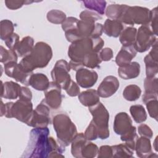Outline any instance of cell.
<instances>
[{"instance_id": "cell-1", "label": "cell", "mask_w": 158, "mask_h": 158, "mask_svg": "<svg viewBox=\"0 0 158 158\" xmlns=\"http://www.w3.org/2000/svg\"><path fill=\"white\" fill-rule=\"evenodd\" d=\"M48 127L35 128L30 133L27 146L22 155L23 157H64L62 153L65 147L58 144L56 140L49 136Z\"/></svg>"}, {"instance_id": "cell-2", "label": "cell", "mask_w": 158, "mask_h": 158, "mask_svg": "<svg viewBox=\"0 0 158 158\" xmlns=\"http://www.w3.org/2000/svg\"><path fill=\"white\" fill-rule=\"evenodd\" d=\"M52 57L51 47L44 42L40 41L35 44L31 52L23 57L19 64L27 72L33 73L37 68L46 67Z\"/></svg>"}, {"instance_id": "cell-3", "label": "cell", "mask_w": 158, "mask_h": 158, "mask_svg": "<svg viewBox=\"0 0 158 158\" xmlns=\"http://www.w3.org/2000/svg\"><path fill=\"white\" fill-rule=\"evenodd\" d=\"M104 41L99 38H86L72 43L69 47L68 56L70 60L81 62L87 54L92 52H99L104 46Z\"/></svg>"}, {"instance_id": "cell-4", "label": "cell", "mask_w": 158, "mask_h": 158, "mask_svg": "<svg viewBox=\"0 0 158 158\" xmlns=\"http://www.w3.org/2000/svg\"><path fill=\"white\" fill-rule=\"evenodd\" d=\"M52 124L59 143L62 146H68L77 134L75 125L64 113L58 114L54 116Z\"/></svg>"}, {"instance_id": "cell-5", "label": "cell", "mask_w": 158, "mask_h": 158, "mask_svg": "<svg viewBox=\"0 0 158 158\" xmlns=\"http://www.w3.org/2000/svg\"><path fill=\"white\" fill-rule=\"evenodd\" d=\"M5 117L15 118L27 124L30 120L33 110V104L31 101L19 99L15 102H7L5 104Z\"/></svg>"}, {"instance_id": "cell-6", "label": "cell", "mask_w": 158, "mask_h": 158, "mask_svg": "<svg viewBox=\"0 0 158 158\" xmlns=\"http://www.w3.org/2000/svg\"><path fill=\"white\" fill-rule=\"evenodd\" d=\"M89 110L93 116L91 120L98 129V138L106 139L109 136V114L105 106L100 102L89 107Z\"/></svg>"}, {"instance_id": "cell-7", "label": "cell", "mask_w": 158, "mask_h": 158, "mask_svg": "<svg viewBox=\"0 0 158 158\" xmlns=\"http://www.w3.org/2000/svg\"><path fill=\"white\" fill-rule=\"evenodd\" d=\"M151 16V11L146 7L128 6L118 20L131 26L135 24L146 25H149Z\"/></svg>"}, {"instance_id": "cell-8", "label": "cell", "mask_w": 158, "mask_h": 158, "mask_svg": "<svg viewBox=\"0 0 158 158\" xmlns=\"http://www.w3.org/2000/svg\"><path fill=\"white\" fill-rule=\"evenodd\" d=\"M156 41L157 37L149 25H141L137 30L133 47L136 52H144L152 47Z\"/></svg>"}, {"instance_id": "cell-9", "label": "cell", "mask_w": 158, "mask_h": 158, "mask_svg": "<svg viewBox=\"0 0 158 158\" xmlns=\"http://www.w3.org/2000/svg\"><path fill=\"white\" fill-rule=\"evenodd\" d=\"M50 108L44 99L33 110L30 120L27 125L34 128L47 127L51 123Z\"/></svg>"}, {"instance_id": "cell-10", "label": "cell", "mask_w": 158, "mask_h": 158, "mask_svg": "<svg viewBox=\"0 0 158 158\" xmlns=\"http://www.w3.org/2000/svg\"><path fill=\"white\" fill-rule=\"evenodd\" d=\"M70 68L69 63L64 60H57L51 72L53 81L58 84L61 88L65 89L70 82L71 77L69 74Z\"/></svg>"}, {"instance_id": "cell-11", "label": "cell", "mask_w": 158, "mask_h": 158, "mask_svg": "<svg viewBox=\"0 0 158 158\" xmlns=\"http://www.w3.org/2000/svg\"><path fill=\"white\" fill-rule=\"evenodd\" d=\"M4 72L7 76L15 79L17 81L28 86V81L33 73L27 72L20 64L10 62L4 64Z\"/></svg>"}, {"instance_id": "cell-12", "label": "cell", "mask_w": 158, "mask_h": 158, "mask_svg": "<svg viewBox=\"0 0 158 158\" xmlns=\"http://www.w3.org/2000/svg\"><path fill=\"white\" fill-rule=\"evenodd\" d=\"M44 91L45 96L44 100L49 107L53 110L59 109L62 99L61 87L52 81L49 83L48 88Z\"/></svg>"}, {"instance_id": "cell-13", "label": "cell", "mask_w": 158, "mask_h": 158, "mask_svg": "<svg viewBox=\"0 0 158 158\" xmlns=\"http://www.w3.org/2000/svg\"><path fill=\"white\" fill-rule=\"evenodd\" d=\"M119 88V81L117 77L109 75L104 78L98 88L97 92L99 97L107 98L110 97Z\"/></svg>"}, {"instance_id": "cell-14", "label": "cell", "mask_w": 158, "mask_h": 158, "mask_svg": "<svg viewBox=\"0 0 158 158\" xmlns=\"http://www.w3.org/2000/svg\"><path fill=\"white\" fill-rule=\"evenodd\" d=\"M75 78L79 86L84 88H89L95 85L98 78V75L93 70L83 67L77 71Z\"/></svg>"}, {"instance_id": "cell-15", "label": "cell", "mask_w": 158, "mask_h": 158, "mask_svg": "<svg viewBox=\"0 0 158 158\" xmlns=\"http://www.w3.org/2000/svg\"><path fill=\"white\" fill-rule=\"evenodd\" d=\"M144 62L146 65V77H155L158 72L157 41L152 45L149 53L144 57Z\"/></svg>"}, {"instance_id": "cell-16", "label": "cell", "mask_w": 158, "mask_h": 158, "mask_svg": "<svg viewBox=\"0 0 158 158\" xmlns=\"http://www.w3.org/2000/svg\"><path fill=\"white\" fill-rule=\"evenodd\" d=\"M132 127V120L127 113L122 112L115 115L113 128L117 135H123L128 133Z\"/></svg>"}, {"instance_id": "cell-17", "label": "cell", "mask_w": 158, "mask_h": 158, "mask_svg": "<svg viewBox=\"0 0 158 158\" xmlns=\"http://www.w3.org/2000/svg\"><path fill=\"white\" fill-rule=\"evenodd\" d=\"M136 153L138 157L141 158L154 157L157 155L154 153L152 151L150 139L141 136L138 138L135 144Z\"/></svg>"}, {"instance_id": "cell-18", "label": "cell", "mask_w": 158, "mask_h": 158, "mask_svg": "<svg viewBox=\"0 0 158 158\" xmlns=\"http://www.w3.org/2000/svg\"><path fill=\"white\" fill-rule=\"evenodd\" d=\"M136 51L133 46H122L115 57V62L119 67L125 66L131 62L136 55Z\"/></svg>"}, {"instance_id": "cell-19", "label": "cell", "mask_w": 158, "mask_h": 158, "mask_svg": "<svg viewBox=\"0 0 158 158\" xmlns=\"http://www.w3.org/2000/svg\"><path fill=\"white\" fill-rule=\"evenodd\" d=\"M21 87L20 85L12 81L4 83L1 81V97L7 99H15L19 97Z\"/></svg>"}, {"instance_id": "cell-20", "label": "cell", "mask_w": 158, "mask_h": 158, "mask_svg": "<svg viewBox=\"0 0 158 158\" xmlns=\"http://www.w3.org/2000/svg\"><path fill=\"white\" fill-rule=\"evenodd\" d=\"M140 73V65L137 62H131L129 64L119 67L118 73L120 78L124 80H130L136 78Z\"/></svg>"}, {"instance_id": "cell-21", "label": "cell", "mask_w": 158, "mask_h": 158, "mask_svg": "<svg viewBox=\"0 0 158 158\" xmlns=\"http://www.w3.org/2000/svg\"><path fill=\"white\" fill-rule=\"evenodd\" d=\"M123 30V23L118 20L107 19L103 25V31L108 36L117 38Z\"/></svg>"}, {"instance_id": "cell-22", "label": "cell", "mask_w": 158, "mask_h": 158, "mask_svg": "<svg viewBox=\"0 0 158 158\" xmlns=\"http://www.w3.org/2000/svg\"><path fill=\"white\" fill-rule=\"evenodd\" d=\"M49 83L47 76L41 73L31 74L28 81V85L38 91H45Z\"/></svg>"}, {"instance_id": "cell-23", "label": "cell", "mask_w": 158, "mask_h": 158, "mask_svg": "<svg viewBox=\"0 0 158 158\" xmlns=\"http://www.w3.org/2000/svg\"><path fill=\"white\" fill-rule=\"evenodd\" d=\"M78 100L82 105L89 107L99 102V96L98 94L97 90L89 89L80 93Z\"/></svg>"}, {"instance_id": "cell-24", "label": "cell", "mask_w": 158, "mask_h": 158, "mask_svg": "<svg viewBox=\"0 0 158 158\" xmlns=\"http://www.w3.org/2000/svg\"><path fill=\"white\" fill-rule=\"evenodd\" d=\"M142 101L146 104L150 117L154 118L156 120H157L158 102L157 95L144 93L142 97Z\"/></svg>"}, {"instance_id": "cell-25", "label": "cell", "mask_w": 158, "mask_h": 158, "mask_svg": "<svg viewBox=\"0 0 158 158\" xmlns=\"http://www.w3.org/2000/svg\"><path fill=\"white\" fill-rule=\"evenodd\" d=\"M88 139L83 133H77L71 142V153L74 157H81V150Z\"/></svg>"}, {"instance_id": "cell-26", "label": "cell", "mask_w": 158, "mask_h": 158, "mask_svg": "<svg viewBox=\"0 0 158 158\" xmlns=\"http://www.w3.org/2000/svg\"><path fill=\"white\" fill-rule=\"evenodd\" d=\"M34 46L33 38L27 36L23 38L22 40L20 41L15 51L19 57H24L31 52Z\"/></svg>"}, {"instance_id": "cell-27", "label": "cell", "mask_w": 158, "mask_h": 158, "mask_svg": "<svg viewBox=\"0 0 158 158\" xmlns=\"http://www.w3.org/2000/svg\"><path fill=\"white\" fill-rule=\"evenodd\" d=\"M137 30L133 27H128L122 30L120 36L119 40L123 46H133L136 35Z\"/></svg>"}, {"instance_id": "cell-28", "label": "cell", "mask_w": 158, "mask_h": 158, "mask_svg": "<svg viewBox=\"0 0 158 158\" xmlns=\"http://www.w3.org/2000/svg\"><path fill=\"white\" fill-rule=\"evenodd\" d=\"M128 6L126 4H110L107 7L105 14L109 19L118 20Z\"/></svg>"}, {"instance_id": "cell-29", "label": "cell", "mask_w": 158, "mask_h": 158, "mask_svg": "<svg viewBox=\"0 0 158 158\" xmlns=\"http://www.w3.org/2000/svg\"><path fill=\"white\" fill-rule=\"evenodd\" d=\"M112 157H131L133 154V151L131 150L125 143L112 146Z\"/></svg>"}, {"instance_id": "cell-30", "label": "cell", "mask_w": 158, "mask_h": 158, "mask_svg": "<svg viewBox=\"0 0 158 158\" xmlns=\"http://www.w3.org/2000/svg\"><path fill=\"white\" fill-rule=\"evenodd\" d=\"M81 2L88 9L102 15L105 13L106 2L105 1H82Z\"/></svg>"}, {"instance_id": "cell-31", "label": "cell", "mask_w": 158, "mask_h": 158, "mask_svg": "<svg viewBox=\"0 0 158 158\" xmlns=\"http://www.w3.org/2000/svg\"><path fill=\"white\" fill-rule=\"evenodd\" d=\"M141 89L136 85H130L127 86L123 91V98L128 101H135L141 96Z\"/></svg>"}, {"instance_id": "cell-32", "label": "cell", "mask_w": 158, "mask_h": 158, "mask_svg": "<svg viewBox=\"0 0 158 158\" xmlns=\"http://www.w3.org/2000/svg\"><path fill=\"white\" fill-rule=\"evenodd\" d=\"M130 112L134 120L138 123L144 122L147 118L146 110L142 105L137 104L131 106L130 108Z\"/></svg>"}, {"instance_id": "cell-33", "label": "cell", "mask_w": 158, "mask_h": 158, "mask_svg": "<svg viewBox=\"0 0 158 158\" xmlns=\"http://www.w3.org/2000/svg\"><path fill=\"white\" fill-rule=\"evenodd\" d=\"M14 27L13 23L7 19L2 20L0 22V38L5 41L14 33Z\"/></svg>"}, {"instance_id": "cell-34", "label": "cell", "mask_w": 158, "mask_h": 158, "mask_svg": "<svg viewBox=\"0 0 158 158\" xmlns=\"http://www.w3.org/2000/svg\"><path fill=\"white\" fill-rule=\"evenodd\" d=\"M101 62L102 60L100 59L99 52H92L85 56L82 61L83 66L89 69H94L98 67Z\"/></svg>"}, {"instance_id": "cell-35", "label": "cell", "mask_w": 158, "mask_h": 158, "mask_svg": "<svg viewBox=\"0 0 158 158\" xmlns=\"http://www.w3.org/2000/svg\"><path fill=\"white\" fill-rule=\"evenodd\" d=\"M138 138L136 129L134 126H133L131 129L128 133L120 136V139L122 141H124L125 143L133 151H135V144Z\"/></svg>"}, {"instance_id": "cell-36", "label": "cell", "mask_w": 158, "mask_h": 158, "mask_svg": "<svg viewBox=\"0 0 158 158\" xmlns=\"http://www.w3.org/2000/svg\"><path fill=\"white\" fill-rule=\"evenodd\" d=\"M48 20L54 24H62L66 19L65 14L57 9H52L47 13L46 15Z\"/></svg>"}, {"instance_id": "cell-37", "label": "cell", "mask_w": 158, "mask_h": 158, "mask_svg": "<svg viewBox=\"0 0 158 158\" xmlns=\"http://www.w3.org/2000/svg\"><path fill=\"white\" fill-rule=\"evenodd\" d=\"M18 56L15 51L7 50L2 46H1L0 49V62L6 64L10 62H17Z\"/></svg>"}, {"instance_id": "cell-38", "label": "cell", "mask_w": 158, "mask_h": 158, "mask_svg": "<svg viewBox=\"0 0 158 158\" xmlns=\"http://www.w3.org/2000/svg\"><path fill=\"white\" fill-rule=\"evenodd\" d=\"M98 147L95 144L89 142V140L86 141L81 150V157L84 158H93L96 156L98 152Z\"/></svg>"}, {"instance_id": "cell-39", "label": "cell", "mask_w": 158, "mask_h": 158, "mask_svg": "<svg viewBox=\"0 0 158 158\" xmlns=\"http://www.w3.org/2000/svg\"><path fill=\"white\" fill-rule=\"evenodd\" d=\"M144 87L145 94H157V78H148L146 77L144 81Z\"/></svg>"}, {"instance_id": "cell-40", "label": "cell", "mask_w": 158, "mask_h": 158, "mask_svg": "<svg viewBox=\"0 0 158 158\" xmlns=\"http://www.w3.org/2000/svg\"><path fill=\"white\" fill-rule=\"evenodd\" d=\"M84 135L85 138L89 141L95 140L97 138H98V133L97 127L92 121H91L89 125L86 129L84 133Z\"/></svg>"}, {"instance_id": "cell-41", "label": "cell", "mask_w": 158, "mask_h": 158, "mask_svg": "<svg viewBox=\"0 0 158 158\" xmlns=\"http://www.w3.org/2000/svg\"><path fill=\"white\" fill-rule=\"evenodd\" d=\"M80 18L81 20L96 22L98 20L101 19L102 16L94 11H91L89 10H85L80 13Z\"/></svg>"}, {"instance_id": "cell-42", "label": "cell", "mask_w": 158, "mask_h": 158, "mask_svg": "<svg viewBox=\"0 0 158 158\" xmlns=\"http://www.w3.org/2000/svg\"><path fill=\"white\" fill-rule=\"evenodd\" d=\"M151 16L149 26L151 29L153 33L157 36V7H155L151 10Z\"/></svg>"}, {"instance_id": "cell-43", "label": "cell", "mask_w": 158, "mask_h": 158, "mask_svg": "<svg viewBox=\"0 0 158 158\" xmlns=\"http://www.w3.org/2000/svg\"><path fill=\"white\" fill-rule=\"evenodd\" d=\"M78 20H79L78 19L73 17H69L66 18L65 21L62 23V28L63 30L65 32L75 28L77 26Z\"/></svg>"}, {"instance_id": "cell-44", "label": "cell", "mask_w": 158, "mask_h": 158, "mask_svg": "<svg viewBox=\"0 0 158 158\" xmlns=\"http://www.w3.org/2000/svg\"><path fill=\"white\" fill-rule=\"evenodd\" d=\"M34 1H16V0H6L5 4L6 7L11 10H16L23 6L24 4H28Z\"/></svg>"}, {"instance_id": "cell-45", "label": "cell", "mask_w": 158, "mask_h": 158, "mask_svg": "<svg viewBox=\"0 0 158 158\" xmlns=\"http://www.w3.org/2000/svg\"><path fill=\"white\" fill-rule=\"evenodd\" d=\"M5 44L6 46L10 50L15 51L19 42V36L15 33H14L9 38H8L6 40L4 41Z\"/></svg>"}, {"instance_id": "cell-46", "label": "cell", "mask_w": 158, "mask_h": 158, "mask_svg": "<svg viewBox=\"0 0 158 158\" xmlns=\"http://www.w3.org/2000/svg\"><path fill=\"white\" fill-rule=\"evenodd\" d=\"M67 94L70 96L73 97L78 96L80 92V88L78 84H77L73 80H71L69 84L67 85L66 88L65 89Z\"/></svg>"}, {"instance_id": "cell-47", "label": "cell", "mask_w": 158, "mask_h": 158, "mask_svg": "<svg viewBox=\"0 0 158 158\" xmlns=\"http://www.w3.org/2000/svg\"><path fill=\"white\" fill-rule=\"evenodd\" d=\"M98 158H110L112 157V146L108 145L101 146L98 149Z\"/></svg>"}, {"instance_id": "cell-48", "label": "cell", "mask_w": 158, "mask_h": 158, "mask_svg": "<svg viewBox=\"0 0 158 158\" xmlns=\"http://www.w3.org/2000/svg\"><path fill=\"white\" fill-rule=\"evenodd\" d=\"M138 133L141 136L146 137L149 139L151 138L153 136V133L151 128L146 124H141L138 128Z\"/></svg>"}, {"instance_id": "cell-49", "label": "cell", "mask_w": 158, "mask_h": 158, "mask_svg": "<svg viewBox=\"0 0 158 158\" xmlns=\"http://www.w3.org/2000/svg\"><path fill=\"white\" fill-rule=\"evenodd\" d=\"M102 61H109L113 57V51L110 48H105L99 52Z\"/></svg>"}, {"instance_id": "cell-50", "label": "cell", "mask_w": 158, "mask_h": 158, "mask_svg": "<svg viewBox=\"0 0 158 158\" xmlns=\"http://www.w3.org/2000/svg\"><path fill=\"white\" fill-rule=\"evenodd\" d=\"M19 98V99L31 101L32 98V93L28 88L26 86H22Z\"/></svg>"}, {"instance_id": "cell-51", "label": "cell", "mask_w": 158, "mask_h": 158, "mask_svg": "<svg viewBox=\"0 0 158 158\" xmlns=\"http://www.w3.org/2000/svg\"><path fill=\"white\" fill-rule=\"evenodd\" d=\"M103 32V25L99 23H96L94 30L90 38H99Z\"/></svg>"}, {"instance_id": "cell-52", "label": "cell", "mask_w": 158, "mask_h": 158, "mask_svg": "<svg viewBox=\"0 0 158 158\" xmlns=\"http://www.w3.org/2000/svg\"><path fill=\"white\" fill-rule=\"evenodd\" d=\"M69 67L70 68V69H72L75 71H77L78 70H79L81 68H83L84 66L83 65L82 63L81 62H74L72 60H70V62L69 63Z\"/></svg>"}, {"instance_id": "cell-53", "label": "cell", "mask_w": 158, "mask_h": 158, "mask_svg": "<svg viewBox=\"0 0 158 158\" xmlns=\"http://www.w3.org/2000/svg\"><path fill=\"white\" fill-rule=\"evenodd\" d=\"M0 112H1V117H2L3 115H5V111H6V107H5V104L3 103L2 101H1V107H0Z\"/></svg>"}, {"instance_id": "cell-54", "label": "cell", "mask_w": 158, "mask_h": 158, "mask_svg": "<svg viewBox=\"0 0 158 158\" xmlns=\"http://www.w3.org/2000/svg\"><path fill=\"white\" fill-rule=\"evenodd\" d=\"M157 137L156 138V139H155V140H154V149H155V150H156V151H157V146H156V144H157Z\"/></svg>"}]
</instances>
